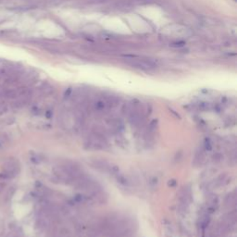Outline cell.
I'll list each match as a JSON object with an SVG mask.
<instances>
[{
    "mask_svg": "<svg viewBox=\"0 0 237 237\" xmlns=\"http://www.w3.org/2000/svg\"><path fill=\"white\" fill-rule=\"evenodd\" d=\"M211 159H212V162H213V163L219 164V163H220V162L223 160V156H222L221 153L216 152V153L213 154V155H212Z\"/></svg>",
    "mask_w": 237,
    "mask_h": 237,
    "instance_id": "cell-13",
    "label": "cell"
},
{
    "mask_svg": "<svg viewBox=\"0 0 237 237\" xmlns=\"http://www.w3.org/2000/svg\"><path fill=\"white\" fill-rule=\"evenodd\" d=\"M116 181H117L118 184L122 187H125V188H130L132 185H134V179L131 176L127 175V174H124L122 172H119L115 175Z\"/></svg>",
    "mask_w": 237,
    "mask_h": 237,
    "instance_id": "cell-8",
    "label": "cell"
},
{
    "mask_svg": "<svg viewBox=\"0 0 237 237\" xmlns=\"http://www.w3.org/2000/svg\"><path fill=\"white\" fill-rule=\"evenodd\" d=\"M82 173H84L82 168L73 161H64L54 169L56 180L65 184H72V182Z\"/></svg>",
    "mask_w": 237,
    "mask_h": 237,
    "instance_id": "cell-1",
    "label": "cell"
},
{
    "mask_svg": "<svg viewBox=\"0 0 237 237\" xmlns=\"http://www.w3.org/2000/svg\"><path fill=\"white\" fill-rule=\"evenodd\" d=\"M219 198L217 195H209V197L207 198V211L209 212H212L218 209L219 207Z\"/></svg>",
    "mask_w": 237,
    "mask_h": 237,
    "instance_id": "cell-10",
    "label": "cell"
},
{
    "mask_svg": "<svg viewBox=\"0 0 237 237\" xmlns=\"http://www.w3.org/2000/svg\"><path fill=\"white\" fill-rule=\"evenodd\" d=\"M0 97L3 99H16L18 97V92L14 89H7L0 94Z\"/></svg>",
    "mask_w": 237,
    "mask_h": 237,
    "instance_id": "cell-12",
    "label": "cell"
},
{
    "mask_svg": "<svg viewBox=\"0 0 237 237\" xmlns=\"http://www.w3.org/2000/svg\"><path fill=\"white\" fill-rule=\"evenodd\" d=\"M59 122L64 131L78 132L84 125V116L81 110L68 109L59 114Z\"/></svg>",
    "mask_w": 237,
    "mask_h": 237,
    "instance_id": "cell-2",
    "label": "cell"
},
{
    "mask_svg": "<svg viewBox=\"0 0 237 237\" xmlns=\"http://www.w3.org/2000/svg\"><path fill=\"white\" fill-rule=\"evenodd\" d=\"M91 165L93 166V168L100 170L102 172L109 173L110 175L115 176L116 174L120 172V168L117 165L104 159H93L91 161Z\"/></svg>",
    "mask_w": 237,
    "mask_h": 237,
    "instance_id": "cell-5",
    "label": "cell"
},
{
    "mask_svg": "<svg viewBox=\"0 0 237 237\" xmlns=\"http://www.w3.org/2000/svg\"><path fill=\"white\" fill-rule=\"evenodd\" d=\"M231 181V177L229 176L228 173H221L219 176H217L210 184H209V187L210 189H218L220 187H224L227 185Z\"/></svg>",
    "mask_w": 237,
    "mask_h": 237,
    "instance_id": "cell-7",
    "label": "cell"
},
{
    "mask_svg": "<svg viewBox=\"0 0 237 237\" xmlns=\"http://www.w3.org/2000/svg\"><path fill=\"white\" fill-rule=\"evenodd\" d=\"M13 237H20V236H13Z\"/></svg>",
    "mask_w": 237,
    "mask_h": 237,
    "instance_id": "cell-16",
    "label": "cell"
},
{
    "mask_svg": "<svg viewBox=\"0 0 237 237\" xmlns=\"http://www.w3.org/2000/svg\"><path fill=\"white\" fill-rule=\"evenodd\" d=\"M106 123L109 132L112 134H120L124 128L122 120L119 117H110L107 120Z\"/></svg>",
    "mask_w": 237,
    "mask_h": 237,
    "instance_id": "cell-6",
    "label": "cell"
},
{
    "mask_svg": "<svg viewBox=\"0 0 237 237\" xmlns=\"http://www.w3.org/2000/svg\"><path fill=\"white\" fill-rule=\"evenodd\" d=\"M236 193L235 192H232L229 194H227V196L224 199V204H225V206L229 209H232V207H234L236 204Z\"/></svg>",
    "mask_w": 237,
    "mask_h": 237,
    "instance_id": "cell-11",
    "label": "cell"
},
{
    "mask_svg": "<svg viewBox=\"0 0 237 237\" xmlns=\"http://www.w3.org/2000/svg\"><path fill=\"white\" fill-rule=\"evenodd\" d=\"M179 212L184 214L188 210L189 204L192 200V189L190 185L182 186L179 192Z\"/></svg>",
    "mask_w": 237,
    "mask_h": 237,
    "instance_id": "cell-4",
    "label": "cell"
},
{
    "mask_svg": "<svg viewBox=\"0 0 237 237\" xmlns=\"http://www.w3.org/2000/svg\"><path fill=\"white\" fill-rule=\"evenodd\" d=\"M109 145L107 131L101 126H95L91 134L86 137L84 147L88 150H103Z\"/></svg>",
    "mask_w": 237,
    "mask_h": 237,
    "instance_id": "cell-3",
    "label": "cell"
},
{
    "mask_svg": "<svg viewBox=\"0 0 237 237\" xmlns=\"http://www.w3.org/2000/svg\"><path fill=\"white\" fill-rule=\"evenodd\" d=\"M7 111V106L4 101H0V115L5 114Z\"/></svg>",
    "mask_w": 237,
    "mask_h": 237,
    "instance_id": "cell-14",
    "label": "cell"
},
{
    "mask_svg": "<svg viewBox=\"0 0 237 237\" xmlns=\"http://www.w3.org/2000/svg\"><path fill=\"white\" fill-rule=\"evenodd\" d=\"M206 161H207L206 151L204 150L203 147H201V148H199L194 154V157L193 159V165L196 168L201 167V166H203L206 163Z\"/></svg>",
    "mask_w": 237,
    "mask_h": 237,
    "instance_id": "cell-9",
    "label": "cell"
},
{
    "mask_svg": "<svg viewBox=\"0 0 237 237\" xmlns=\"http://www.w3.org/2000/svg\"><path fill=\"white\" fill-rule=\"evenodd\" d=\"M184 45H185L184 42H182V41H179V42L172 43L170 45H172V47H184Z\"/></svg>",
    "mask_w": 237,
    "mask_h": 237,
    "instance_id": "cell-15",
    "label": "cell"
}]
</instances>
